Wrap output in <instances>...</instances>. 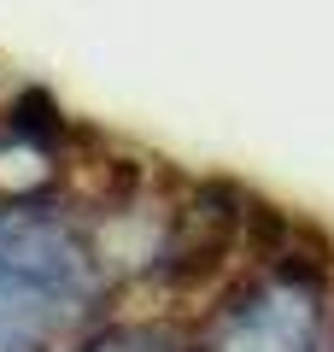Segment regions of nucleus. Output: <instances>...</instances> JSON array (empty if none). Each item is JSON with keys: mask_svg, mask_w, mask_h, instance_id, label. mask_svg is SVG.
<instances>
[{"mask_svg": "<svg viewBox=\"0 0 334 352\" xmlns=\"http://www.w3.org/2000/svg\"><path fill=\"white\" fill-rule=\"evenodd\" d=\"M106 288L94 241L41 200L0 212V352H53Z\"/></svg>", "mask_w": 334, "mask_h": 352, "instance_id": "obj_1", "label": "nucleus"}, {"mask_svg": "<svg viewBox=\"0 0 334 352\" xmlns=\"http://www.w3.org/2000/svg\"><path fill=\"white\" fill-rule=\"evenodd\" d=\"M82 352H182L164 329H153V323H141V329H111V335H100V340H88Z\"/></svg>", "mask_w": 334, "mask_h": 352, "instance_id": "obj_3", "label": "nucleus"}, {"mask_svg": "<svg viewBox=\"0 0 334 352\" xmlns=\"http://www.w3.org/2000/svg\"><path fill=\"white\" fill-rule=\"evenodd\" d=\"M322 323V294L311 276H264L229 311L211 352H311Z\"/></svg>", "mask_w": 334, "mask_h": 352, "instance_id": "obj_2", "label": "nucleus"}]
</instances>
